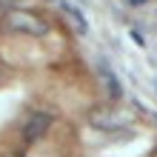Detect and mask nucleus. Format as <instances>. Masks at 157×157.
Here are the masks:
<instances>
[{
  "label": "nucleus",
  "mask_w": 157,
  "mask_h": 157,
  "mask_svg": "<svg viewBox=\"0 0 157 157\" xmlns=\"http://www.w3.org/2000/svg\"><path fill=\"white\" fill-rule=\"evenodd\" d=\"M6 32H17V34H32V37H43L46 32H49V23L43 20V17L32 14V12H20V9H14V12H6L3 20H0Z\"/></svg>",
  "instance_id": "nucleus-1"
},
{
  "label": "nucleus",
  "mask_w": 157,
  "mask_h": 157,
  "mask_svg": "<svg viewBox=\"0 0 157 157\" xmlns=\"http://www.w3.org/2000/svg\"><path fill=\"white\" fill-rule=\"evenodd\" d=\"M49 126H52V114L49 112H34L29 120H26V126H23V140L26 143L40 140V137L49 132Z\"/></svg>",
  "instance_id": "nucleus-2"
},
{
  "label": "nucleus",
  "mask_w": 157,
  "mask_h": 157,
  "mask_svg": "<svg viewBox=\"0 0 157 157\" xmlns=\"http://www.w3.org/2000/svg\"><path fill=\"white\" fill-rule=\"evenodd\" d=\"M20 3H26V0H0V12H14Z\"/></svg>",
  "instance_id": "nucleus-3"
},
{
  "label": "nucleus",
  "mask_w": 157,
  "mask_h": 157,
  "mask_svg": "<svg viewBox=\"0 0 157 157\" xmlns=\"http://www.w3.org/2000/svg\"><path fill=\"white\" fill-rule=\"evenodd\" d=\"M0 71H3V63H0Z\"/></svg>",
  "instance_id": "nucleus-4"
}]
</instances>
